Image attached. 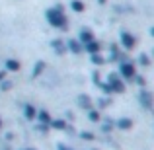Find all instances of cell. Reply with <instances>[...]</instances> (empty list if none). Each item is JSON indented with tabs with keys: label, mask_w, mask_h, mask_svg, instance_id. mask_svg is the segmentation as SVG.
Here are the masks:
<instances>
[{
	"label": "cell",
	"mask_w": 154,
	"mask_h": 150,
	"mask_svg": "<svg viewBox=\"0 0 154 150\" xmlns=\"http://www.w3.org/2000/svg\"><path fill=\"white\" fill-rule=\"evenodd\" d=\"M47 20L53 27H60V29H66V16L63 14V6L60 8H53V10H47Z\"/></svg>",
	"instance_id": "obj_1"
},
{
	"label": "cell",
	"mask_w": 154,
	"mask_h": 150,
	"mask_svg": "<svg viewBox=\"0 0 154 150\" xmlns=\"http://www.w3.org/2000/svg\"><path fill=\"white\" fill-rule=\"evenodd\" d=\"M121 43H123L125 49H133V47H135V37H133L131 33H127V31H123V33H121Z\"/></svg>",
	"instance_id": "obj_2"
},
{
	"label": "cell",
	"mask_w": 154,
	"mask_h": 150,
	"mask_svg": "<svg viewBox=\"0 0 154 150\" xmlns=\"http://www.w3.org/2000/svg\"><path fill=\"white\" fill-rule=\"evenodd\" d=\"M121 74H123L125 78H133V76H135V66H133L131 63H123L121 64Z\"/></svg>",
	"instance_id": "obj_3"
},
{
	"label": "cell",
	"mask_w": 154,
	"mask_h": 150,
	"mask_svg": "<svg viewBox=\"0 0 154 150\" xmlns=\"http://www.w3.org/2000/svg\"><path fill=\"white\" fill-rule=\"evenodd\" d=\"M80 41H82V43H90V41H94V33H92L90 29H84L82 33H80Z\"/></svg>",
	"instance_id": "obj_4"
},
{
	"label": "cell",
	"mask_w": 154,
	"mask_h": 150,
	"mask_svg": "<svg viewBox=\"0 0 154 150\" xmlns=\"http://www.w3.org/2000/svg\"><path fill=\"white\" fill-rule=\"evenodd\" d=\"M86 49L90 51L92 55H98L102 47H100V43H98V41H90V43H86Z\"/></svg>",
	"instance_id": "obj_5"
},
{
	"label": "cell",
	"mask_w": 154,
	"mask_h": 150,
	"mask_svg": "<svg viewBox=\"0 0 154 150\" xmlns=\"http://www.w3.org/2000/svg\"><path fill=\"white\" fill-rule=\"evenodd\" d=\"M68 49H70L72 53H80V51H82V47H80V41H76V39L68 41Z\"/></svg>",
	"instance_id": "obj_6"
},
{
	"label": "cell",
	"mask_w": 154,
	"mask_h": 150,
	"mask_svg": "<svg viewBox=\"0 0 154 150\" xmlns=\"http://www.w3.org/2000/svg\"><path fill=\"white\" fill-rule=\"evenodd\" d=\"M70 8H72L74 12H84V2H80V0H72Z\"/></svg>",
	"instance_id": "obj_7"
},
{
	"label": "cell",
	"mask_w": 154,
	"mask_h": 150,
	"mask_svg": "<svg viewBox=\"0 0 154 150\" xmlns=\"http://www.w3.org/2000/svg\"><path fill=\"white\" fill-rule=\"evenodd\" d=\"M39 119H41V123H51V115L47 111H41V113H39Z\"/></svg>",
	"instance_id": "obj_8"
},
{
	"label": "cell",
	"mask_w": 154,
	"mask_h": 150,
	"mask_svg": "<svg viewBox=\"0 0 154 150\" xmlns=\"http://www.w3.org/2000/svg\"><path fill=\"white\" fill-rule=\"evenodd\" d=\"M117 125H119L121 129H131V125H133V123H131V119H121Z\"/></svg>",
	"instance_id": "obj_9"
},
{
	"label": "cell",
	"mask_w": 154,
	"mask_h": 150,
	"mask_svg": "<svg viewBox=\"0 0 154 150\" xmlns=\"http://www.w3.org/2000/svg\"><path fill=\"white\" fill-rule=\"evenodd\" d=\"M6 66L10 68V70H18V68H20V63H18V60H8Z\"/></svg>",
	"instance_id": "obj_10"
},
{
	"label": "cell",
	"mask_w": 154,
	"mask_h": 150,
	"mask_svg": "<svg viewBox=\"0 0 154 150\" xmlns=\"http://www.w3.org/2000/svg\"><path fill=\"white\" fill-rule=\"evenodd\" d=\"M92 60H94L96 64H103V57L100 55V53H98V55H92Z\"/></svg>",
	"instance_id": "obj_11"
},
{
	"label": "cell",
	"mask_w": 154,
	"mask_h": 150,
	"mask_svg": "<svg viewBox=\"0 0 154 150\" xmlns=\"http://www.w3.org/2000/svg\"><path fill=\"white\" fill-rule=\"evenodd\" d=\"M140 98H143V101H144V105H150V94H146V92H143V96H140Z\"/></svg>",
	"instance_id": "obj_12"
},
{
	"label": "cell",
	"mask_w": 154,
	"mask_h": 150,
	"mask_svg": "<svg viewBox=\"0 0 154 150\" xmlns=\"http://www.w3.org/2000/svg\"><path fill=\"white\" fill-rule=\"evenodd\" d=\"M26 115H27V117H29V119H31V117H33V115H35V109H33V107H31V105H27V107H26Z\"/></svg>",
	"instance_id": "obj_13"
},
{
	"label": "cell",
	"mask_w": 154,
	"mask_h": 150,
	"mask_svg": "<svg viewBox=\"0 0 154 150\" xmlns=\"http://www.w3.org/2000/svg\"><path fill=\"white\" fill-rule=\"evenodd\" d=\"M53 127H55V129H64V121H53Z\"/></svg>",
	"instance_id": "obj_14"
},
{
	"label": "cell",
	"mask_w": 154,
	"mask_h": 150,
	"mask_svg": "<svg viewBox=\"0 0 154 150\" xmlns=\"http://www.w3.org/2000/svg\"><path fill=\"white\" fill-rule=\"evenodd\" d=\"M90 119L98 121V119H100V113H98V111H90Z\"/></svg>",
	"instance_id": "obj_15"
},
{
	"label": "cell",
	"mask_w": 154,
	"mask_h": 150,
	"mask_svg": "<svg viewBox=\"0 0 154 150\" xmlns=\"http://www.w3.org/2000/svg\"><path fill=\"white\" fill-rule=\"evenodd\" d=\"M140 63H143V64H148V57L143 55V57H140Z\"/></svg>",
	"instance_id": "obj_16"
},
{
	"label": "cell",
	"mask_w": 154,
	"mask_h": 150,
	"mask_svg": "<svg viewBox=\"0 0 154 150\" xmlns=\"http://www.w3.org/2000/svg\"><path fill=\"white\" fill-rule=\"evenodd\" d=\"M82 139H86V140H90V139H92V135H90V133H82Z\"/></svg>",
	"instance_id": "obj_17"
},
{
	"label": "cell",
	"mask_w": 154,
	"mask_h": 150,
	"mask_svg": "<svg viewBox=\"0 0 154 150\" xmlns=\"http://www.w3.org/2000/svg\"><path fill=\"white\" fill-rule=\"evenodd\" d=\"M4 78V72H0V80H2Z\"/></svg>",
	"instance_id": "obj_18"
},
{
	"label": "cell",
	"mask_w": 154,
	"mask_h": 150,
	"mask_svg": "<svg viewBox=\"0 0 154 150\" xmlns=\"http://www.w3.org/2000/svg\"><path fill=\"white\" fill-rule=\"evenodd\" d=\"M100 2H102V4H105V0H100Z\"/></svg>",
	"instance_id": "obj_19"
},
{
	"label": "cell",
	"mask_w": 154,
	"mask_h": 150,
	"mask_svg": "<svg viewBox=\"0 0 154 150\" xmlns=\"http://www.w3.org/2000/svg\"><path fill=\"white\" fill-rule=\"evenodd\" d=\"M150 33H152V35H154V27H152V31H150Z\"/></svg>",
	"instance_id": "obj_20"
},
{
	"label": "cell",
	"mask_w": 154,
	"mask_h": 150,
	"mask_svg": "<svg viewBox=\"0 0 154 150\" xmlns=\"http://www.w3.org/2000/svg\"><path fill=\"white\" fill-rule=\"evenodd\" d=\"M60 150H68V148H60Z\"/></svg>",
	"instance_id": "obj_21"
},
{
	"label": "cell",
	"mask_w": 154,
	"mask_h": 150,
	"mask_svg": "<svg viewBox=\"0 0 154 150\" xmlns=\"http://www.w3.org/2000/svg\"><path fill=\"white\" fill-rule=\"evenodd\" d=\"M0 125H2V123H0Z\"/></svg>",
	"instance_id": "obj_22"
}]
</instances>
